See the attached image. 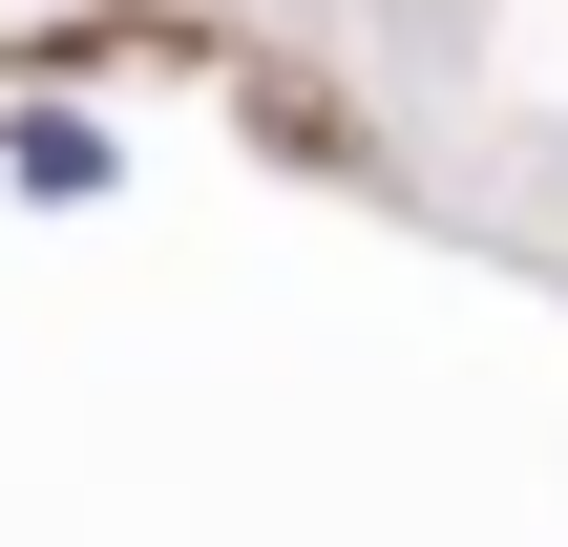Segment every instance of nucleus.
I'll return each mask as SVG.
<instances>
[{
	"instance_id": "1",
	"label": "nucleus",
	"mask_w": 568,
	"mask_h": 547,
	"mask_svg": "<svg viewBox=\"0 0 568 547\" xmlns=\"http://www.w3.org/2000/svg\"><path fill=\"white\" fill-rule=\"evenodd\" d=\"M0 190H21V211H105V190H126V126H105V105H21V126H0Z\"/></svg>"
}]
</instances>
